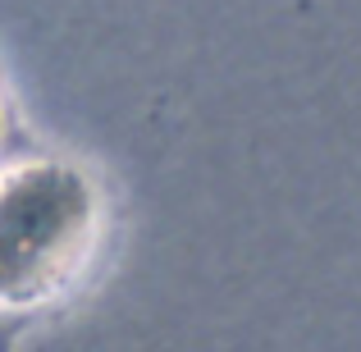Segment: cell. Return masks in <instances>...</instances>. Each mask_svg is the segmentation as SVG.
<instances>
[{
    "instance_id": "cell-1",
    "label": "cell",
    "mask_w": 361,
    "mask_h": 352,
    "mask_svg": "<svg viewBox=\"0 0 361 352\" xmlns=\"http://www.w3.org/2000/svg\"><path fill=\"white\" fill-rule=\"evenodd\" d=\"M101 233V202L78 165L18 160L0 169V311L51 302L82 274Z\"/></svg>"
},
{
    "instance_id": "cell-2",
    "label": "cell",
    "mask_w": 361,
    "mask_h": 352,
    "mask_svg": "<svg viewBox=\"0 0 361 352\" xmlns=\"http://www.w3.org/2000/svg\"><path fill=\"white\" fill-rule=\"evenodd\" d=\"M0 128H5V110H0Z\"/></svg>"
}]
</instances>
